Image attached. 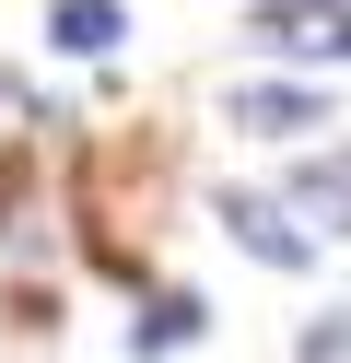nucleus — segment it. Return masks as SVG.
Returning <instances> with one entry per match:
<instances>
[{
	"label": "nucleus",
	"instance_id": "obj_1",
	"mask_svg": "<svg viewBox=\"0 0 351 363\" xmlns=\"http://www.w3.org/2000/svg\"><path fill=\"white\" fill-rule=\"evenodd\" d=\"M246 35L304 71H351V0H246Z\"/></svg>",
	"mask_w": 351,
	"mask_h": 363
},
{
	"label": "nucleus",
	"instance_id": "obj_2",
	"mask_svg": "<svg viewBox=\"0 0 351 363\" xmlns=\"http://www.w3.org/2000/svg\"><path fill=\"white\" fill-rule=\"evenodd\" d=\"M281 211H293L316 246H351V141L293 152V188H281Z\"/></svg>",
	"mask_w": 351,
	"mask_h": 363
},
{
	"label": "nucleus",
	"instance_id": "obj_3",
	"mask_svg": "<svg viewBox=\"0 0 351 363\" xmlns=\"http://www.w3.org/2000/svg\"><path fill=\"white\" fill-rule=\"evenodd\" d=\"M223 118L246 129V141H304V152H316V129H340L316 82H234V94H223Z\"/></svg>",
	"mask_w": 351,
	"mask_h": 363
},
{
	"label": "nucleus",
	"instance_id": "obj_4",
	"mask_svg": "<svg viewBox=\"0 0 351 363\" xmlns=\"http://www.w3.org/2000/svg\"><path fill=\"white\" fill-rule=\"evenodd\" d=\"M223 235H234V246H246V258H257V269H316V258H328V246H316V235H304V223H293V211H281V199H269V188H234V199H223Z\"/></svg>",
	"mask_w": 351,
	"mask_h": 363
},
{
	"label": "nucleus",
	"instance_id": "obj_5",
	"mask_svg": "<svg viewBox=\"0 0 351 363\" xmlns=\"http://www.w3.org/2000/svg\"><path fill=\"white\" fill-rule=\"evenodd\" d=\"M117 35H129L117 0H47V48H59V59H106Z\"/></svg>",
	"mask_w": 351,
	"mask_h": 363
},
{
	"label": "nucleus",
	"instance_id": "obj_6",
	"mask_svg": "<svg viewBox=\"0 0 351 363\" xmlns=\"http://www.w3.org/2000/svg\"><path fill=\"white\" fill-rule=\"evenodd\" d=\"M199 328H211V305H199V293H152V305L129 316V352H140V363H164V352H187Z\"/></svg>",
	"mask_w": 351,
	"mask_h": 363
},
{
	"label": "nucleus",
	"instance_id": "obj_7",
	"mask_svg": "<svg viewBox=\"0 0 351 363\" xmlns=\"http://www.w3.org/2000/svg\"><path fill=\"white\" fill-rule=\"evenodd\" d=\"M293 363H351V305L304 316V328H293Z\"/></svg>",
	"mask_w": 351,
	"mask_h": 363
}]
</instances>
